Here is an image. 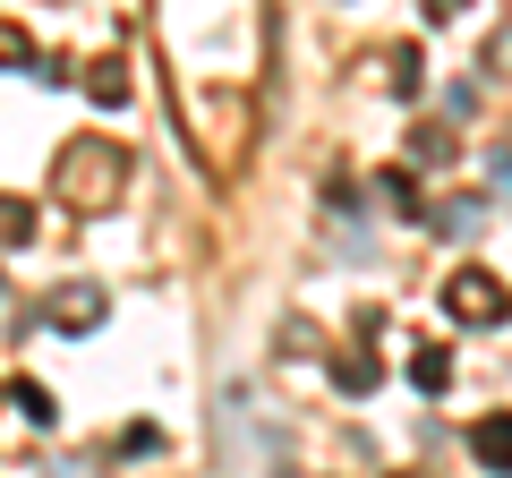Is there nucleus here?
Returning <instances> with one entry per match:
<instances>
[{
    "instance_id": "nucleus-1",
    "label": "nucleus",
    "mask_w": 512,
    "mask_h": 478,
    "mask_svg": "<svg viewBox=\"0 0 512 478\" xmlns=\"http://www.w3.org/2000/svg\"><path fill=\"white\" fill-rule=\"evenodd\" d=\"M120 171H128L120 146H94V137H77V146L60 154V180H52V188H60L69 205H86V214H103V197L120 188Z\"/></svg>"
},
{
    "instance_id": "nucleus-2",
    "label": "nucleus",
    "mask_w": 512,
    "mask_h": 478,
    "mask_svg": "<svg viewBox=\"0 0 512 478\" xmlns=\"http://www.w3.org/2000/svg\"><path fill=\"white\" fill-rule=\"evenodd\" d=\"M444 316L453 325H495V316H512V291L487 265H461V274H444Z\"/></svg>"
},
{
    "instance_id": "nucleus-3",
    "label": "nucleus",
    "mask_w": 512,
    "mask_h": 478,
    "mask_svg": "<svg viewBox=\"0 0 512 478\" xmlns=\"http://www.w3.org/2000/svg\"><path fill=\"white\" fill-rule=\"evenodd\" d=\"M43 325H60V333L103 325V282H69V291H52V299H43Z\"/></svg>"
},
{
    "instance_id": "nucleus-4",
    "label": "nucleus",
    "mask_w": 512,
    "mask_h": 478,
    "mask_svg": "<svg viewBox=\"0 0 512 478\" xmlns=\"http://www.w3.org/2000/svg\"><path fill=\"white\" fill-rule=\"evenodd\" d=\"M470 453L487 461V470H512V419H478L470 427Z\"/></svg>"
},
{
    "instance_id": "nucleus-5",
    "label": "nucleus",
    "mask_w": 512,
    "mask_h": 478,
    "mask_svg": "<svg viewBox=\"0 0 512 478\" xmlns=\"http://www.w3.org/2000/svg\"><path fill=\"white\" fill-rule=\"evenodd\" d=\"M410 385H419V393H444V385H453V350H444V342H427L419 359H410Z\"/></svg>"
},
{
    "instance_id": "nucleus-6",
    "label": "nucleus",
    "mask_w": 512,
    "mask_h": 478,
    "mask_svg": "<svg viewBox=\"0 0 512 478\" xmlns=\"http://www.w3.org/2000/svg\"><path fill=\"white\" fill-rule=\"evenodd\" d=\"M86 94H94L103 111H120V103H128V69H120V60H94V69H86Z\"/></svg>"
},
{
    "instance_id": "nucleus-7",
    "label": "nucleus",
    "mask_w": 512,
    "mask_h": 478,
    "mask_svg": "<svg viewBox=\"0 0 512 478\" xmlns=\"http://www.w3.org/2000/svg\"><path fill=\"white\" fill-rule=\"evenodd\" d=\"M35 239V205L26 197H0V248H26Z\"/></svg>"
},
{
    "instance_id": "nucleus-8",
    "label": "nucleus",
    "mask_w": 512,
    "mask_h": 478,
    "mask_svg": "<svg viewBox=\"0 0 512 478\" xmlns=\"http://www.w3.org/2000/svg\"><path fill=\"white\" fill-rule=\"evenodd\" d=\"M333 385L342 393H376V359H367V350H342V359H333Z\"/></svg>"
},
{
    "instance_id": "nucleus-9",
    "label": "nucleus",
    "mask_w": 512,
    "mask_h": 478,
    "mask_svg": "<svg viewBox=\"0 0 512 478\" xmlns=\"http://www.w3.org/2000/svg\"><path fill=\"white\" fill-rule=\"evenodd\" d=\"M384 69H393V77H384V86L402 94V103H410V94H419V52H410V43H393V60H384Z\"/></svg>"
},
{
    "instance_id": "nucleus-10",
    "label": "nucleus",
    "mask_w": 512,
    "mask_h": 478,
    "mask_svg": "<svg viewBox=\"0 0 512 478\" xmlns=\"http://www.w3.org/2000/svg\"><path fill=\"white\" fill-rule=\"evenodd\" d=\"M18 60L35 69V43H26V26H18V18H0V69H18Z\"/></svg>"
},
{
    "instance_id": "nucleus-11",
    "label": "nucleus",
    "mask_w": 512,
    "mask_h": 478,
    "mask_svg": "<svg viewBox=\"0 0 512 478\" xmlns=\"http://www.w3.org/2000/svg\"><path fill=\"white\" fill-rule=\"evenodd\" d=\"M9 402H18L35 427H52V393H43V385H26V376H18V385H9Z\"/></svg>"
},
{
    "instance_id": "nucleus-12",
    "label": "nucleus",
    "mask_w": 512,
    "mask_h": 478,
    "mask_svg": "<svg viewBox=\"0 0 512 478\" xmlns=\"http://www.w3.org/2000/svg\"><path fill=\"white\" fill-rule=\"evenodd\" d=\"M461 9H470V0H427V18H436V26H444V18H461Z\"/></svg>"
}]
</instances>
